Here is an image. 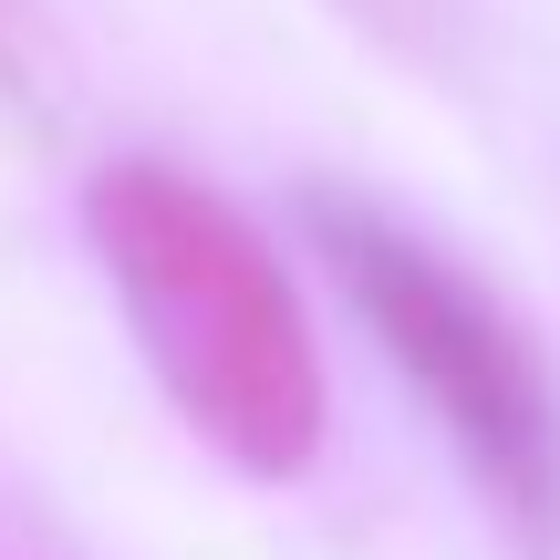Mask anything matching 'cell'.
<instances>
[{"label":"cell","mask_w":560,"mask_h":560,"mask_svg":"<svg viewBox=\"0 0 560 560\" xmlns=\"http://www.w3.org/2000/svg\"><path fill=\"white\" fill-rule=\"evenodd\" d=\"M83 219H94L104 280H115L156 384L177 395V416L249 478H291L322 446V353L260 229L177 166L94 177Z\"/></svg>","instance_id":"cell-1"},{"label":"cell","mask_w":560,"mask_h":560,"mask_svg":"<svg viewBox=\"0 0 560 560\" xmlns=\"http://www.w3.org/2000/svg\"><path fill=\"white\" fill-rule=\"evenodd\" d=\"M332 249L353 270L363 312H374L384 353L416 374V395L446 416V436L467 446L488 488H499L520 520H550L560 509V405H550V374L529 353V332L436 260V249L395 240L374 219H332Z\"/></svg>","instance_id":"cell-2"}]
</instances>
